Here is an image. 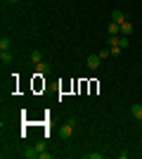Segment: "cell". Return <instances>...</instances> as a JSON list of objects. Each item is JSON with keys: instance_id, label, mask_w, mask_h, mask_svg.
Instances as JSON below:
<instances>
[{"instance_id": "16", "label": "cell", "mask_w": 142, "mask_h": 159, "mask_svg": "<svg viewBox=\"0 0 142 159\" xmlns=\"http://www.w3.org/2000/svg\"><path fill=\"white\" fill-rule=\"evenodd\" d=\"M88 159H102V152H90Z\"/></svg>"}, {"instance_id": "14", "label": "cell", "mask_w": 142, "mask_h": 159, "mask_svg": "<svg viewBox=\"0 0 142 159\" xmlns=\"http://www.w3.org/2000/svg\"><path fill=\"white\" fill-rule=\"evenodd\" d=\"M38 159H52V152H45V150H43V152L38 154Z\"/></svg>"}, {"instance_id": "7", "label": "cell", "mask_w": 142, "mask_h": 159, "mask_svg": "<svg viewBox=\"0 0 142 159\" xmlns=\"http://www.w3.org/2000/svg\"><path fill=\"white\" fill-rule=\"evenodd\" d=\"M12 60H14V57H12L10 50H2V52H0V62H2V64H10Z\"/></svg>"}, {"instance_id": "11", "label": "cell", "mask_w": 142, "mask_h": 159, "mask_svg": "<svg viewBox=\"0 0 142 159\" xmlns=\"http://www.w3.org/2000/svg\"><path fill=\"white\" fill-rule=\"evenodd\" d=\"M38 154H41V152H38V147H31V150H26V152H24V157H26V159H36Z\"/></svg>"}, {"instance_id": "1", "label": "cell", "mask_w": 142, "mask_h": 159, "mask_svg": "<svg viewBox=\"0 0 142 159\" xmlns=\"http://www.w3.org/2000/svg\"><path fill=\"white\" fill-rule=\"evenodd\" d=\"M74 126H76V119H74V116L67 119V124L62 126V138H64V140H69L71 135H74Z\"/></svg>"}, {"instance_id": "5", "label": "cell", "mask_w": 142, "mask_h": 159, "mask_svg": "<svg viewBox=\"0 0 142 159\" xmlns=\"http://www.w3.org/2000/svg\"><path fill=\"white\" fill-rule=\"evenodd\" d=\"M111 21H116V24H123V21H126V14H123L121 10H114V12H111Z\"/></svg>"}, {"instance_id": "4", "label": "cell", "mask_w": 142, "mask_h": 159, "mask_svg": "<svg viewBox=\"0 0 142 159\" xmlns=\"http://www.w3.org/2000/svg\"><path fill=\"white\" fill-rule=\"evenodd\" d=\"M118 31H121V24H116V21H109L107 24V33L109 36H118Z\"/></svg>"}, {"instance_id": "17", "label": "cell", "mask_w": 142, "mask_h": 159, "mask_svg": "<svg viewBox=\"0 0 142 159\" xmlns=\"http://www.w3.org/2000/svg\"><path fill=\"white\" fill-rule=\"evenodd\" d=\"M5 2H19V0H5Z\"/></svg>"}, {"instance_id": "9", "label": "cell", "mask_w": 142, "mask_h": 159, "mask_svg": "<svg viewBox=\"0 0 142 159\" xmlns=\"http://www.w3.org/2000/svg\"><path fill=\"white\" fill-rule=\"evenodd\" d=\"M10 45H12V40L7 38V36H2V38H0V52H2V50H10Z\"/></svg>"}, {"instance_id": "6", "label": "cell", "mask_w": 142, "mask_h": 159, "mask_svg": "<svg viewBox=\"0 0 142 159\" xmlns=\"http://www.w3.org/2000/svg\"><path fill=\"white\" fill-rule=\"evenodd\" d=\"M130 112H133V116H135L137 121H142V105H140V102H135V105H133V109H130Z\"/></svg>"}, {"instance_id": "8", "label": "cell", "mask_w": 142, "mask_h": 159, "mask_svg": "<svg viewBox=\"0 0 142 159\" xmlns=\"http://www.w3.org/2000/svg\"><path fill=\"white\" fill-rule=\"evenodd\" d=\"M121 33L123 36H130V33H133V24H130V21H123L121 24Z\"/></svg>"}, {"instance_id": "13", "label": "cell", "mask_w": 142, "mask_h": 159, "mask_svg": "<svg viewBox=\"0 0 142 159\" xmlns=\"http://www.w3.org/2000/svg\"><path fill=\"white\" fill-rule=\"evenodd\" d=\"M118 45H121V48H123V50H126V48H128V45H130V40H128V38H126V36H123V38H118Z\"/></svg>"}, {"instance_id": "15", "label": "cell", "mask_w": 142, "mask_h": 159, "mask_svg": "<svg viewBox=\"0 0 142 159\" xmlns=\"http://www.w3.org/2000/svg\"><path fill=\"white\" fill-rule=\"evenodd\" d=\"M109 45H118V36H109Z\"/></svg>"}, {"instance_id": "12", "label": "cell", "mask_w": 142, "mask_h": 159, "mask_svg": "<svg viewBox=\"0 0 142 159\" xmlns=\"http://www.w3.org/2000/svg\"><path fill=\"white\" fill-rule=\"evenodd\" d=\"M121 50H123L121 45H109V52H111V57H118V55H121Z\"/></svg>"}, {"instance_id": "3", "label": "cell", "mask_w": 142, "mask_h": 159, "mask_svg": "<svg viewBox=\"0 0 142 159\" xmlns=\"http://www.w3.org/2000/svg\"><path fill=\"white\" fill-rule=\"evenodd\" d=\"M50 71H52V66L47 64L45 60H43V62H38V64H36V74H38V76H47V74H50Z\"/></svg>"}, {"instance_id": "2", "label": "cell", "mask_w": 142, "mask_h": 159, "mask_svg": "<svg viewBox=\"0 0 142 159\" xmlns=\"http://www.w3.org/2000/svg\"><path fill=\"white\" fill-rule=\"evenodd\" d=\"M100 64H102V57H100V55H88V60H85V66H88L90 71L100 69Z\"/></svg>"}, {"instance_id": "10", "label": "cell", "mask_w": 142, "mask_h": 159, "mask_svg": "<svg viewBox=\"0 0 142 159\" xmlns=\"http://www.w3.org/2000/svg\"><path fill=\"white\" fill-rule=\"evenodd\" d=\"M31 62H33V64L43 62V52H41V50H33V52H31Z\"/></svg>"}]
</instances>
